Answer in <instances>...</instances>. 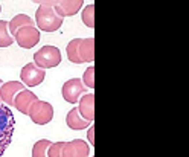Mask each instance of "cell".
Returning a JSON list of instances; mask_svg holds the SVG:
<instances>
[{
    "instance_id": "cell-1",
    "label": "cell",
    "mask_w": 189,
    "mask_h": 157,
    "mask_svg": "<svg viewBox=\"0 0 189 157\" xmlns=\"http://www.w3.org/2000/svg\"><path fill=\"white\" fill-rule=\"evenodd\" d=\"M15 128V119L11 108L0 102V157L5 154L6 148L11 145Z\"/></svg>"
},
{
    "instance_id": "cell-2",
    "label": "cell",
    "mask_w": 189,
    "mask_h": 157,
    "mask_svg": "<svg viewBox=\"0 0 189 157\" xmlns=\"http://www.w3.org/2000/svg\"><path fill=\"white\" fill-rule=\"evenodd\" d=\"M64 18H61L52 6H44L40 5L35 12V23L38 26V31L44 32H55L61 28Z\"/></svg>"
},
{
    "instance_id": "cell-3",
    "label": "cell",
    "mask_w": 189,
    "mask_h": 157,
    "mask_svg": "<svg viewBox=\"0 0 189 157\" xmlns=\"http://www.w3.org/2000/svg\"><path fill=\"white\" fill-rule=\"evenodd\" d=\"M61 63V52L55 46H43L34 53V64L43 70L52 69L60 66Z\"/></svg>"
},
{
    "instance_id": "cell-4",
    "label": "cell",
    "mask_w": 189,
    "mask_h": 157,
    "mask_svg": "<svg viewBox=\"0 0 189 157\" xmlns=\"http://www.w3.org/2000/svg\"><path fill=\"white\" fill-rule=\"evenodd\" d=\"M28 116L37 125H46L53 119V107L46 101H35L31 105Z\"/></svg>"
},
{
    "instance_id": "cell-5",
    "label": "cell",
    "mask_w": 189,
    "mask_h": 157,
    "mask_svg": "<svg viewBox=\"0 0 189 157\" xmlns=\"http://www.w3.org/2000/svg\"><path fill=\"white\" fill-rule=\"evenodd\" d=\"M61 93H63V98L66 102H69V104H76L81 96L87 93V89L84 87L83 81L79 78H72L63 84Z\"/></svg>"
},
{
    "instance_id": "cell-6",
    "label": "cell",
    "mask_w": 189,
    "mask_h": 157,
    "mask_svg": "<svg viewBox=\"0 0 189 157\" xmlns=\"http://www.w3.org/2000/svg\"><path fill=\"white\" fill-rule=\"evenodd\" d=\"M14 41L23 49H31L40 41V31L35 26H23L14 34Z\"/></svg>"
},
{
    "instance_id": "cell-7",
    "label": "cell",
    "mask_w": 189,
    "mask_h": 157,
    "mask_svg": "<svg viewBox=\"0 0 189 157\" xmlns=\"http://www.w3.org/2000/svg\"><path fill=\"white\" fill-rule=\"evenodd\" d=\"M20 78H21V84L23 85H29V87H37L40 85L46 78V72L40 67H37L34 63H29L23 66L20 72Z\"/></svg>"
},
{
    "instance_id": "cell-8",
    "label": "cell",
    "mask_w": 189,
    "mask_h": 157,
    "mask_svg": "<svg viewBox=\"0 0 189 157\" xmlns=\"http://www.w3.org/2000/svg\"><path fill=\"white\" fill-rule=\"evenodd\" d=\"M25 90V85L20 81H8L0 85V102H5L6 107L14 105V98L17 96V93Z\"/></svg>"
},
{
    "instance_id": "cell-9",
    "label": "cell",
    "mask_w": 189,
    "mask_h": 157,
    "mask_svg": "<svg viewBox=\"0 0 189 157\" xmlns=\"http://www.w3.org/2000/svg\"><path fill=\"white\" fill-rule=\"evenodd\" d=\"M89 156H90V147L87 142H84L81 139L64 142L63 157H89Z\"/></svg>"
},
{
    "instance_id": "cell-10",
    "label": "cell",
    "mask_w": 189,
    "mask_h": 157,
    "mask_svg": "<svg viewBox=\"0 0 189 157\" xmlns=\"http://www.w3.org/2000/svg\"><path fill=\"white\" fill-rule=\"evenodd\" d=\"M83 5L84 0H61V2H53L52 8L61 18H64L78 14L79 9L83 8Z\"/></svg>"
},
{
    "instance_id": "cell-11",
    "label": "cell",
    "mask_w": 189,
    "mask_h": 157,
    "mask_svg": "<svg viewBox=\"0 0 189 157\" xmlns=\"http://www.w3.org/2000/svg\"><path fill=\"white\" fill-rule=\"evenodd\" d=\"M78 102H79V107H76V108H78L79 116L84 121L91 124L95 121V95H93V91L83 95Z\"/></svg>"
},
{
    "instance_id": "cell-12",
    "label": "cell",
    "mask_w": 189,
    "mask_h": 157,
    "mask_svg": "<svg viewBox=\"0 0 189 157\" xmlns=\"http://www.w3.org/2000/svg\"><path fill=\"white\" fill-rule=\"evenodd\" d=\"M35 101H38L37 95L34 93V91H31V90H26V89H25L23 91L17 93V96L14 98V107L17 108L20 113H23V115H28L31 105L34 104Z\"/></svg>"
},
{
    "instance_id": "cell-13",
    "label": "cell",
    "mask_w": 189,
    "mask_h": 157,
    "mask_svg": "<svg viewBox=\"0 0 189 157\" xmlns=\"http://www.w3.org/2000/svg\"><path fill=\"white\" fill-rule=\"evenodd\" d=\"M79 58L83 63H93L95 61V38L81 40L79 44Z\"/></svg>"
},
{
    "instance_id": "cell-14",
    "label": "cell",
    "mask_w": 189,
    "mask_h": 157,
    "mask_svg": "<svg viewBox=\"0 0 189 157\" xmlns=\"http://www.w3.org/2000/svg\"><path fill=\"white\" fill-rule=\"evenodd\" d=\"M66 124H67L69 128L75 130V131H79V130H84V128L90 127V122L84 121V119L79 116L78 108H72V110L67 113V116H66Z\"/></svg>"
},
{
    "instance_id": "cell-15",
    "label": "cell",
    "mask_w": 189,
    "mask_h": 157,
    "mask_svg": "<svg viewBox=\"0 0 189 157\" xmlns=\"http://www.w3.org/2000/svg\"><path fill=\"white\" fill-rule=\"evenodd\" d=\"M35 21L31 17H28L26 14H17L15 17H12V20L8 21V28H9V34H15L20 28L23 26H34Z\"/></svg>"
},
{
    "instance_id": "cell-16",
    "label": "cell",
    "mask_w": 189,
    "mask_h": 157,
    "mask_svg": "<svg viewBox=\"0 0 189 157\" xmlns=\"http://www.w3.org/2000/svg\"><path fill=\"white\" fill-rule=\"evenodd\" d=\"M79 44H81V38H73L66 46L67 59L73 64H83V61H81V58H79Z\"/></svg>"
},
{
    "instance_id": "cell-17",
    "label": "cell",
    "mask_w": 189,
    "mask_h": 157,
    "mask_svg": "<svg viewBox=\"0 0 189 157\" xmlns=\"http://www.w3.org/2000/svg\"><path fill=\"white\" fill-rule=\"evenodd\" d=\"M14 43V37L9 34L8 21L0 20V47H9Z\"/></svg>"
},
{
    "instance_id": "cell-18",
    "label": "cell",
    "mask_w": 189,
    "mask_h": 157,
    "mask_svg": "<svg viewBox=\"0 0 189 157\" xmlns=\"http://www.w3.org/2000/svg\"><path fill=\"white\" fill-rule=\"evenodd\" d=\"M50 140L47 139H40L37 140L32 147V157H47V149L50 147Z\"/></svg>"
},
{
    "instance_id": "cell-19",
    "label": "cell",
    "mask_w": 189,
    "mask_h": 157,
    "mask_svg": "<svg viewBox=\"0 0 189 157\" xmlns=\"http://www.w3.org/2000/svg\"><path fill=\"white\" fill-rule=\"evenodd\" d=\"M81 18H83V23L87 26V28L93 29L95 28V5L90 3L83 9V14H81Z\"/></svg>"
},
{
    "instance_id": "cell-20",
    "label": "cell",
    "mask_w": 189,
    "mask_h": 157,
    "mask_svg": "<svg viewBox=\"0 0 189 157\" xmlns=\"http://www.w3.org/2000/svg\"><path fill=\"white\" fill-rule=\"evenodd\" d=\"M83 84L85 89H95V66H90L85 69V72L83 75Z\"/></svg>"
},
{
    "instance_id": "cell-21",
    "label": "cell",
    "mask_w": 189,
    "mask_h": 157,
    "mask_svg": "<svg viewBox=\"0 0 189 157\" xmlns=\"http://www.w3.org/2000/svg\"><path fill=\"white\" fill-rule=\"evenodd\" d=\"M64 142H52L47 149V157H63Z\"/></svg>"
},
{
    "instance_id": "cell-22",
    "label": "cell",
    "mask_w": 189,
    "mask_h": 157,
    "mask_svg": "<svg viewBox=\"0 0 189 157\" xmlns=\"http://www.w3.org/2000/svg\"><path fill=\"white\" fill-rule=\"evenodd\" d=\"M95 127L93 125H91L90 128H89V131H87V139H89V142L91 143V147H93V145H95Z\"/></svg>"
},
{
    "instance_id": "cell-23",
    "label": "cell",
    "mask_w": 189,
    "mask_h": 157,
    "mask_svg": "<svg viewBox=\"0 0 189 157\" xmlns=\"http://www.w3.org/2000/svg\"><path fill=\"white\" fill-rule=\"evenodd\" d=\"M3 84V81H2V78H0V85H2Z\"/></svg>"
},
{
    "instance_id": "cell-24",
    "label": "cell",
    "mask_w": 189,
    "mask_h": 157,
    "mask_svg": "<svg viewBox=\"0 0 189 157\" xmlns=\"http://www.w3.org/2000/svg\"><path fill=\"white\" fill-rule=\"evenodd\" d=\"M0 11H2V6H0Z\"/></svg>"
},
{
    "instance_id": "cell-25",
    "label": "cell",
    "mask_w": 189,
    "mask_h": 157,
    "mask_svg": "<svg viewBox=\"0 0 189 157\" xmlns=\"http://www.w3.org/2000/svg\"><path fill=\"white\" fill-rule=\"evenodd\" d=\"M91 157H93V156H91Z\"/></svg>"
}]
</instances>
